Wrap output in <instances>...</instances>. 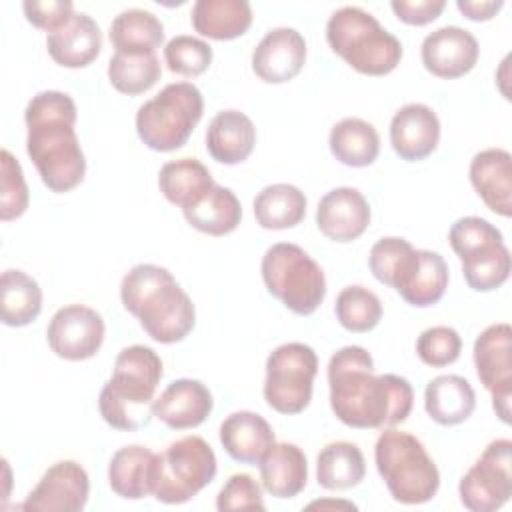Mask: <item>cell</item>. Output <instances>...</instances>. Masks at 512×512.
I'll return each mask as SVG.
<instances>
[{
	"label": "cell",
	"mask_w": 512,
	"mask_h": 512,
	"mask_svg": "<svg viewBox=\"0 0 512 512\" xmlns=\"http://www.w3.org/2000/svg\"><path fill=\"white\" fill-rule=\"evenodd\" d=\"M90 480L86 470L74 460L52 464L38 484L28 492L20 510L26 512H78L86 506Z\"/></svg>",
	"instance_id": "15"
},
{
	"label": "cell",
	"mask_w": 512,
	"mask_h": 512,
	"mask_svg": "<svg viewBox=\"0 0 512 512\" xmlns=\"http://www.w3.org/2000/svg\"><path fill=\"white\" fill-rule=\"evenodd\" d=\"M374 278L394 288L400 298L416 308H428L446 292L448 264L432 250H418L406 238L384 236L368 254Z\"/></svg>",
	"instance_id": "5"
},
{
	"label": "cell",
	"mask_w": 512,
	"mask_h": 512,
	"mask_svg": "<svg viewBox=\"0 0 512 512\" xmlns=\"http://www.w3.org/2000/svg\"><path fill=\"white\" fill-rule=\"evenodd\" d=\"M426 414L440 426H456L468 420L476 408L472 384L458 374H442L424 390Z\"/></svg>",
	"instance_id": "26"
},
{
	"label": "cell",
	"mask_w": 512,
	"mask_h": 512,
	"mask_svg": "<svg viewBox=\"0 0 512 512\" xmlns=\"http://www.w3.org/2000/svg\"><path fill=\"white\" fill-rule=\"evenodd\" d=\"M156 454L140 444L118 448L108 464V486L124 500H140L152 494Z\"/></svg>",
	"instance_id": "27"
},
{
	"label": "cell",
	"mask_w": 512,
	"mask_h": 512,
	"mask_svg": "<svg viewBox=\"0 0 512 512\" xmlns=\"http://www.w3.org/2000/svg\"><path fill=\"white\" fill-rule=\"evenodd\" d=\"M120 300L138 318L142 330L160 344L184 340L196 324L192 298L172 272L158 264L132 266L122 278Z\"/></svg>",
	"instance_id": "3"
},
{
	"label": "cell",
	"mask_w": 512,
	"mask_h": 512,
	"mask_svg": "<svg viewBox=\"0 0 512 512\" xmlns=\"http://www.w3.org/2000/svg\"><path fill=\"white\" fill-rule=\"evenodd\" d=\"M440 142V120L436 112L420 102L402 106L390 122V144L394 152L416 162L430 156Z\"/></svg>",
	"instance_id": "20"
},
{
	"label": "cell",
	"mask_w": 512,
	"mask_h": 512,
	"mask_svg": "<svg viewBox=\"0 0 512 512\" xmlns=\"http://www.w3.org/2000/svg\"><path fill=\"white\" fill-rule=\"evenodd\" d=\"M458 258L462 262V274L466 284L476 292L496 290L510 276L512 260L504 238L484 242Z\"/></svg>",
	"instance_id": "34"
},
{
	"label": "cell",
	"mask_w": 512,
	"mask_h": 512,
	"mask_svg": "<svg viewBox=\"0 0 512 512\" xmlns=\"http://www.w3.org/2000/svg\"><path fill=\"white\" fill-rule=\"evenodd\" d=\"M332 156L350 168H364L376 162L380 154V136L376 128L362 118H342L328 136Z\"/></svg>",
	"instance_id": "32"
},
{
	"label": "cell",
	"mask_w": 512,
	"mask_h": 512,
	"mask_svg": "<svg viewBox=\"0 0 512 512\" xmlns=\"http://www.w3.org/2000/svg\"><path fill=\"white\" fill-rule=\"evenodd\" d=\"M374 462L390 496L400 504L430 502L440 486V472L424 444L406 430L386 428L374 446Z\"/></svg>",
	"instance_id": "7"
},
{
	"label": "cell",
	"mask_w": 512,
	"mask_h": 512,
	"mask_svg": "<svg viewBox=\"0 0 512 512\" xmlns=\"http://www.w3.org/2000/svg\"><path fill=\"white\" fill-rule=\"evenodd\" d=\"M162 76L160 60L156 54H120L116 52L108 62L110 84L128 96L150 90Z\"/></svg>",
	"instance_id": "37"
},
{
	"label": "cell",
	"mask_w": 512,
	"mask_h": 512,
	"mask_svg": "<svg viewBox=\"0 0 512 512\" xmlns=\"http://www.w3.org/2000/svg\"><path fill=\"white\" fill-rule=\"evenodd\" d=\"M474 366L480 382L492 396L496 416L510 424L512 400V328L506 322L492 324L474 342Z\"/></svg>",
	"instance_id": "13"
},
{
	"label": "cell",
	"mask_w": 512,
	"mask_h": 512,
	"mask_svg": "<svg viewBox=\"0 0 512 512\" xmlns=\"http://www.w3.org/2000/svg\"><path fill=\"white\" fill-rule=\"evenodd\" d=\"M504 6L502 0H458L456 8L474 22L490 20Z\"/></svg>",
	"instance_id": "45"
},
{
	"label": "cell",
	"mask_w": 512,
	"mask_h": 512,
	"mask_svg": "<svg viewBox=\"0 0 512 512\" xmlns=\"http://www.w3.org/2000/svg\"><path fill=\"white\" fill-rule=\"evenodd\" d=\"M262 488L274 498H294L308 482V462L302 448L274 442L258 460Z\"/></svg>",
	"instance_id": "23"
},
{
	"label": "cell",
	"mask_w": 512,
	"mask_h": 512,
	"mask_svg": "<svg viewBox=\"0 0 512 512\" xmlns=\"http://www.w3.org/2000/svg\"><path fill=\"white\" fill-rule=\"evenodd\" d=\"M334 312L342 328L362 334L378 326L382 318V302L372 290L352 284L338 292Z\"/></svg>",
	"instance_id": "38"
},
{
	"label": "cell",
	"mask_w": 512,
	"mask_h": 512,
	"mask_svg": "<svg viewBox=\"0 0 512 512\" xmlns=\"http://www.w3.org/2000/svg\"><path fill=\"white\" fill-rule=\"evenodd\" d=\"M326 40L342 60L366 76H386L402 60L400 40L358 6H342L330 14Z\"/></svg>",
	"instance_id": "6"
},
{
	"label": "cell",
	"mask_w": 512,
	"mask_h": 512,
	"mask_svg": "<svg viewBox=\"0 0 512 512\" xmlns=\"http://www.w3.org/2000/svg\"><path fill=\"white\" fill-rule=\"evenodd\" d=\"M164 62L174 74L200 76L212 64V48L196 36L180 34L166 42Z\"/></svg>",
	"instance_id": "39"
},
{
	"label": "cell",
	"mask_w": 512,
	"mask_h": 512,
	"mask_svg": "<svg viewBox=\"0 0 512 512\" xmlns=\"http://www.w3.org/2000/svg\"><path fill=\"white\" fill-rule=\"evenodd\" d=\"M214 400L208 386L194 378L170 382L152 402V416L172 430L200 426L212 412Z\"/></svg>",
	"instance_id": "19"
},
{
	"label": "cell",
	"mask_w": 512,
	"mask_h": 512,
	"mask_svg": "<svg viewBox=\"0 0 512 512\" xmlns=\"http://www.w3.org/2000/svg\"><path fill=\"white\" fill-rule=\"evenodd\" d=\"M2 322L12 328L34 322L42 310L40 284L22 270L8 268L0 278Z\"/></svg>",
	"instance_id": "36"
},
{
	"label": "cell",
	"mask_w": 512,
	"mask_h": 512,
	"mask_svg": "<svg viewBox=\"0 0 512 512\" xmlns=\"http://www.w3.org/2000/svg\"><path fill=\"white\" fill-rule=\"evenodd\" d=\"M260 272L266 290L298 316L314 314L324 302V270L298 244H272L262 256Z\"/></svg>",
	"instance_id": "9"
},
{
	"label": "cell",
	"mask_w": 512,
	"mask_h": 512,
	"mask_svg": "<svg viewBox=\"0 0 512 512\" xmlns=\"http://www.w3.org/2000/svg\"><path fill=\"white\" fill-rule=\"evenodd\" d=\"M390 8L402 20L410 26H424L434 22L442 10L446 8L444 0H392Z\"/></svg>",
	"instance_id": "44"
},
{
	"label": "cell",
	"mask_w": 512,
	"mask_h": 512,
	"mask_svg": "<svg viewBox=\"0 0 512 512\" xmlns=\"http://www.w3.org/2000/svg\"><path fill=\"white\" fill-rule=\"evenodd\" d=\"M216 508L228 510H266L260 484L246 472L232 474L216 496Z\"/></svg>",
	"instance_id": "42"
},
{
	"label": "cell",
	"mask_w": 512,
	"mask_h": 512,
	"mask_svg": "<svg viewBox=\"0 0 512 512\" xmlns=\"http://www.w3.org/2000/svg\"><path fill=\"white\" fill-rule=\"evenodd\" d=\"M186 222L208 236H224L238 228L242 206L236 194L220 184H214L196 202L182 208Z\"/></svg>",
	"instance_id": "29"
},
{
	"label": "cell",
	"mask_w": 512,
	"mask_h": 512,
	"mask_svg": "<svg viewBox=\"0 0 512 512\" xmlns=\"http://www.w3.org/2000/svg\"><path fill=\"white\" fill-rule=\"evenodd\" d=\"M460 502L470 512H494L512 496V442L492 440L458 484Z\"/></svg>",
	"instance_id": "12"
},
{
	"label": "cell",
	"mask_w": 512,
	"mask_h": 512,
	"mask_svg": "<svg viewBox=\"0 0 512 512\" xmlns=\"http://www.w3.org/2000/svg\"><path fill=\"white\" fill-rule=\"evenodd\" d=\"M478 40L460 26H442L422 40L420 58L424 68L438 78H460L478 62Z\"/></svg>",
	"instance_id": "16"
},
{
	"label": "cell",
	"mask_w": 512,
	"mask_h": 512,
	"mask_svg": "<svg viewBox=\"0 0 512 512\" xmlns=\"http://www.w3.org/2000/svg\"><path fill=\"white\" fill-rule=\"evenodd\" d=\"M370 216V204L360 190L338 186L320 198L316 226L328 240L346 244L366 232Z\"/></svg>",
	"instance_id": "18"
},
{
	"label": "cell",
	"mask_w": 512,
	"mask_h": 512,
	"mask_svg": "<svg viewBox=\"0 0 512 512\" xmlns=\"http://www.w3.org/2000/svg\"><path fill=\"white\" fill-rule=\"evenodd\" d=\"M108 36L120 54H154L164 42V24L144 8H128L114 16Z\"/></svg>",
	"instance_id": "30"
},
{
	"label": "cell",
	"mask_w": 512,
	"mask_h": 512,
	"mask_svg": "<svg viewBox=\"0 0 512 512\" xmlns=\"http://www.w3.org/2000/svg\"><path fill=\"white\" fill-rule=\"evenodd\" d=\"M104 332L106 326L100 312L84 304H68L50 318L46 340L58 358L80 362L98 354Z\"/></svg>",
	"instance_id": "14"
},
{
	"label": "cell",
	"mask_w": 512,
	"mask_h": 512,
	"mask_svg": "<svg viewBox=\"0 0 512 512\" xmlns=\"http://www.w3.org/2000/svg\"><path fill=\"white\" fill-rule=\"evenodd\" d=\"M2 186H0V220L10 222L20 218L30 202L28 186L20 162L12 156L10 150H2Z\"/></svg>",
	"instance_id": "40"
},
{
	"label": "cell",
	"mask_w": 512,
	"mask_h": 512,
	"mask_svg": "<svg viewBox=\"0 0 512 512\" xmlns=\"http://www.w3.org/2000/svg\"><path fill=\"white\" fill-rule=\"evenodd\" d=\"M306 62V40L296 28L278 26L264 34L252 52L254 74L268 84H284L300 74Z\"/></svg>",
	"instance_id": "17"
},
{
	"label": "cell",
	"mask_w": 512,
	"mask_h": 512,
	"mask_svg": "<svg viewBox=\"0 0 512 512\" xmlns=\"http://www.w3.org/2000/svg\"><path fill=\"white\" fill-rule=\"evenodd\" d=\"M470 182L482 202L496 214H512V156L502 148H486L470 160Z\"/></svg>",
	"instance_id": "21"
},
{
	"label": "cell",
	"mask_w": 512,
	"mask_h": 512,
	"mask_svg": "<svg viewBox=\"0 0 512 512\" xmlns=\"http://www.w3.org/2000/svg\"><path fill=\"white\" fill-rule=\"evenodd\" d=\"M216 472V454L204 438H178L154 458L152 496L164 504H184L206 488Z\"/></svg>",
	"instance_id": "10"
},
{
	"label": "cell",
	"mask_w": 512,
	"mask_h": 512,
	"mask_svg": "<svg viewBox=\"0 0 512 512\" xmlns=\"http://www.w3.org/2000/svg\"><path fill=\"white\" fill-rule=\"evenodd\" d=\"M252 6L246 0H196L190 12L194 30L212 40H234L248 32Z\"/></svg>",
	"instance_id": "28"
},
{
	"label": "cell",
	"mask_w": 512,
	"mask_h": 512,
	"mask_svg": "<svg viewBox=\"0 0 512 512\" xmlns=\"http://www.w3.org/2000/svg\"><path fill=\"white\" fill-rule=\"evenodd\" d=\"M328 386L334 416L350 428H390L412 412V384L398 374H374V360L362 346L332 354Z\"/></svg>",
	"instance_id": "1"
},
{
	"label": "cell",
	"mask_w": 512,
	"mask_h": 512,
	"mask_svg": "<svg viewBox=\"0 0 512 512\" xmlns=\"http://www.w3.org/2000/svg\"><path fill=\"white\" fill-rule=\"evenodd\" d=\"M50 58L64 68H84L92 64L102 50V32L94 18L74 12L68 24L46 36Z\"/></svg>",
	"instance_id": "22"
},
{
	"label": "cell",
	"mask_w": 512,
	"mask_h": 512,
	"mask_svg": "<svg viewBox=\"0 0 512 512\" xmlns=\"http://www.w3.org/2000/svg\"><path fill=\"white\" fill-rule=\"evenodd\" d=\"M308 508H346V510H356V504L352 502H344V500H316L310 502Z\"/></svg>",
	"instance_id": "46"
},
{
	"label": "cell",
	"mask_w": 512,
	"mask_h": 512,
	"mask_svg": "<svg viewBox=\"0 0 512 512\" xmlns=\"http://www.w3.org/2000/svg\"><path fill=\"white\" fill-rule=\"evenodd\" d=\"M22 10L32 26L48 34L60 30L74 16V4L70 0H26Z\"/></svg>",
	"instance_id": "43"
},
{
	"label": "cell",
	"mask_w": 512,
	"mask_h": 512,
	"mask_svg": "<svg viewBox=\"0 0 512 512\" xmlns=\"http://www.w3.org/2000/svg\"><path fill=\"white\" fill-rule=\"evenodd\" d=\"M256 144L254 122L240 110L218 112L206 130V150L220 164L244 162Z\"/></svg>",
	"instance_id": "24"
},
{
	"label": "cell",
	"mask_w": 512,
	"mask_h": 512,
	"mask_svg": "<svg viewBox=\"0 0 512 512\" xmlns=\"http://www.w3.org/2000/svg\"><path fill=\"white\" fill-rule=\"evenodd\" d=\"M366 476L362 450L346 440L326 444L316 456V480L326 490H348Z\"/></svg>",
	"instance_id": "33"
},
{
	"label": "cell",
	"mask_w": 512,
	"mask_h": 512,
	"mask_svg": "<svg viewBox=\"0 0 512 512\" xmlns=\"http://www.w3.org/2000/svg\"><path fill=\"white\" fill-rule=\"evenodd\" d=\"M220 444L236 462L258 464L274 444V430L266 418L250 410H238L220 424Z\"/></svg>",
	"instance_id": "25"
},
{
	"label": "cell",
	"mask_w": 512,
	"mask_h": 512,
	"mask_svg": "<svg viewBox=\"0 0 512 512\" xmlns=\"http://www.w3.org/2000/svg\"><path fill=\"white\" fill-rule=\"evenodd\" d=\"M210 170L198 158H178L166 162L158 172V188L164 198L180 208L196 202L214 186Z\"/></svg>",
	"instance_id": "35"
},
{
	"label": "cell",
	"mask_w": 512,
	"mask_h": 512,
	"mask_svg": "<svg viewBox=\"0 0 512 512\" xmlns=\"http://www.w3.org/2000/svg\"><path fill=\"white\" fill-rule=\"evenodd\" d=\"M318 356L304 342H286L266 358L264 400L280 414H300L312 400Z\"/></svg>",
	"instance_id": "11"
},
{
	"label": "cell",
	"mask_w": 512,
	"mask_h": 512,
	"mask_svg": "<svg viewBox=\"0 0 512 512\" xmlns=\"http://www.w3.org/2000/svg\"><path fill=\"white\" fill-rule=\"evenodd\" d=\"M202 114V92L192 82H172L140 104L136 132L150 150L174 152L188 142Z\"/></svg>",
	"instance_id": "8"
},
{
	"label": "cell",
	"mask_w": 512,
	"mask_h": 512,
	"mask_svg": "<svg viewBox=\"0 0 512 512\" xmlns=\"http://www.w3.org/2000/svg\"><path fill=\"white\" fill-rule=\"evenodd\" d=\"M26 152L50 192L76 188L86 174V158L76 136V104L60 90H42L24 110Z\"/></svg>",
	"instance_id": "2"
},
{
	"label": "cell",
	"mask_w": 512,
	"mask_h": 512,
	"mask_svg": "<svg viewBox=\"0 0 512 512\" xmlns=\"http://www.w3.org/2000/svg\"><path fill=\"white\" fill-rule=\"evenodd\" d=\"M418 358L432 368H444L458 360L462 352V338L450 326H432L420 332L416 340Z\"/></svg>",
	"instance_id": "41"
},
{
	"label": "cell",
	"mask_w": 512,
	"mask_h": 512,
	"mask_svg": "<svg viewBox=\"0 0 512 512\" xmlns=\"http://www.w3.org/2000/svg\"><path fill=\"white\" fill-rule=\"evenodd\" d=\"M162 374V360L150 346L132 344L122 348L114 360L112 376L98 396L104 422L116 430L148 426Z\"/></svg>",
	"instance_id": "4"
},
{
	"label": "cell",
	"mask_w": 512,
	"mask_h": 512,
	"mask_svg": "<svg viewBox=\"0 0 512 512\" xmlns=\"http://www.w3.org/2000/svg\"><path fill=\"white\" fill-rule=\"evenodd\" d=\"M252 206L258 226L264 230H288L304 220L308 200L298 186L278 182L262 188Z\"/></svg>",
	"instance_id": "31"
}]
</instances>
